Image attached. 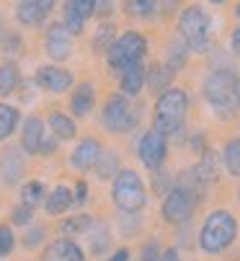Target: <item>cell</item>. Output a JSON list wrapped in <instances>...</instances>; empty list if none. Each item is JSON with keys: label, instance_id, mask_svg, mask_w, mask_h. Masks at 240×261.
<instances>
[{"label": "cell", "instance_id": "cell-1", "mask_svg": "<svg viewBox=\"0 0 240 261\" xmlns=\"http://www.w3.org/2000/svg\"><path fill=\"white\" fill-rule=\"evenodd\" d=\"M189 111V93L183 88H168L157 96L152 109V129L163 137H171L181 132Z\"/></svg>", "mask_w": 240, "mask_h": 261}, {"label": "cell", "instance_id": "cell-2", "mask_svg": "<svg viewBox=\"0 0 240 261\" xmlns=\"http://www.w3.org/2000/svg\"><path fill=\"white\" fill-rule=\"evenodd\" d=\"M237 238V220L227 210H215L207 215L199 230V248L204 253H222Z\"/></svg>", "mask_w": 240, "mask_h": 261}, {"label": "cell", "instance_id": "cell-3", "mask_svg": "<svg viewBox=\"0 0 240 261\" xmlns=\"http://www.w3.org/2000/svg\"><path fill=\"white\" fill-rule=\"evenodd\" d=\"M111 202L119 212L137 215L147 204V189L135 168H122L111 184Z\"/></svg>", "mask_w": 240, "mask_h": 261}, {"label": "cell", "instance_id": "cell-4", "mask_svg": "<svg viewBox=\"0 0 240 261\" xmlns=\"http://www.w3.org/2000/svg\"><path fill=\"white\" fill-rule=\"evenodd\" d=\"M209 31H212V23H209V16L204 8L199 6H189L181 11L178 16V34L189 49L194 52H204L209 47Z\"/></svg>", "mask_w": 240, "mask_h": 261}, {"label": "cell", "instance_id": "cell-5", "mask_svg": "<svg viewBox=\"0 0 240 261\" xmlns=\"http://www.w3.org/2000/svg\"><path fill=\"white\" fill-rule=\"evenodd\" d=\"M147 55V39L140 31H124L122 36H116V42L111 44V49L106 52L109 67L122 72L132 65H140Z\"/></svg>", "mask_w": 240, "mask_h": 261}, {"label": "cell", "instance_id": "cell-6", "mask_svg": "<svg viewBox=\"0 0 240 261\" xmlns=\"http://www.w3.org/2000/svg\"><path fill=\"white\" fill-rule=\"evenodd\" d=\"M235 72L232 70H215L204 81V98L220 117H230L235 106Z\"/></svg>", "mask_w": 240, "mask_h": 261}, {"label": "cell", "instance_id": "cell-7", "mask_svg": "<svg viewBox=\"0 0 240 261\" xmlns=\"http://www.w3.org/2000/svg\"><path fill=\"white\" fill-rule=\"evenodd\" d=\"M137 119H140V117H137V109H135V103H132L127 96L111 93V96L106 98L103 111H101V122H103V127H106L109 132L124 135V132H129V129L137 127Z\"/></svg>", "mask_w": 240, "mask_h": 261}, {"label": "cell", "instance_id": "cell-8", "mask_svg": "<svg viewBox=\"0 0 240 261\" xmlns=\"http://www.w3.org/2000/svg\"><path fill=\"white\" fill-rule=\"evenodd\" d=\"M137 158L147 171L157 173L160 168H163L166 158H168V137H163L155 129H147L137 142Z\"/></svg>", "mask_w": 240, "mask_h": 261}, {"label": "cell", "instance_id": "cell-9", "mask_svg": "<svg viewBox=\"0 0 240 261\" xmlns=\"http://www.w3.org/2000/svg\"><path fill=\"white\" fill-rule=\"evenodd\" d=\"M194 210H196V199L189 192L178 189V186H173V189L163 197V204H160V215H163V220L171 222V225H183V222H189Z\"/></svg>", "mask_w": 240, "mask_h": 261}, {"label": "cell", "instance_id": "cell-10", "mask_svg": "<svg viewBox=\"0 0 240 261\" xmlns=\"http://www.w3.org/2000/svg\"><path fill=\"white\" fill-rule=\"evenodd\" d=\"M44 52L55 62H65L72 57V36L62 26V21H52L44 31Z\"/></svg>", "mask_w": 240, "mask_h": 261}, {"label": "cell", "instance_id": "cell-11", "mask_svg": "<svg viewBox=\"0 0 240 261\" xmlns=\"http://www.w3.org/2000/svg\"><path fill=\"white\" fill-rule=\"evenodd\" d=\"M34 83L42 86L49 93H65V91L72 88L75 75H72L67 67H60V65H42V67H36Z\"/></svg>", "mask_w": 240, "mask_h": 261}, {"label": "cell", "instance_id": "cell-12", "mask_svg": "<svg viewBox=\"0 0 240 261\" xmlns=\"http://www.w3.org/2000/svg\"><path fill=\"white\" fill-rule=\"evenodd\" d=\"M62 11H65L62 26L67 29L70 36H77V34H83L88 18L96 16V3L93 0H70V3L62 6Z\"/></svg>", "mask_w": 240, "mask_h": 261}, {"label": "cell", "instance_id": "cell-13", "mask_svg": "<svg viewBox=\"0 0 240 261\" xmlns=\"http://www.w3.org/2000/svg\"><path fill=\"white\" fill-rule=\"evenodd\" d=\"M101 153H103V147H101L98 137H83V140L75 145V150L70 155V166L75 171H80V173H86V171L96 168Z\"/></svg>", "mask_w": 240, "mask_h": 261}, {"label": "cell", "instance_id": "cell-14", "mask_svg": "<svg viewBox=\"0 0 240 261\" xmlns=\"http://www.w3.org/2000/svg\"><path fill=\"white\" fill-rule=\"evenodd\" d=\"M44 145V119L39 114H31L23 119L21 127V150L26 155H39Z\"/></svg>", "mask_w": 240, "mask_h": 261}, {"label": "cell", "instance_id": "cell-15", "mask_svg": "<svg viewBox=\"0 0 240 261\" xmlns=\"http://www.w3.org/2000/svg\"><path fill=\"white\" fill-rule=\"evenodd\" d=\"M42 261H86V251L72 238H57L42 251Z\"/></svg>", "mask_w": 240, "mask_h": 261}, {"label": "cell", "instance_id": "cell-16", "mask_svg": "<svg viewBox=\"0 0 240 261\" xmlns=\"http://www.w3.org/2000/svg\"><path fill=\"white\" fill-rule=\"evenodd\" d=\"M52 8H55L52 0H23L16 6V18L23 26H42Z\"/></svg>", "mask_w": 240, "mask_h": 261}, {"label": "cell", "instance_id": "cell-17", "mask_svg": "<svg viewBox=\"0 0 240 261\" xmlns=\"http://www.w3.org/2000/svg\"><path fill=\"white\" fill-rule=\"evenodd\" d=\"M23 171H26V166H23L18 147H6L0 153V181L6 186H16L23 178Z\"/></svg>", "mask_w": 240, "mask_h": 261}, {"label": "cell", "instance_id": "cell-18", "mask_svg": "<svg viewBox=\"0 0 240 261\" xmlns=\"http://www.w3.org/2000/svg\"><path fill=\"white\" fill-rule=\"evenodd\" d=\"M96 106V86L91 81H83L70 96V111L75 117H88Z\"/></svg>", "mask_w": 240, "mask_h": 261}, {"label": "cell", "instance_id": "cell-19", "mask_svg": "<svg viewBox=\"0 0 240 261\" xmlns=\"http://www.w3.org/2000/svg\"><path fill=\"white\" fill-rule=\"evenodd\" d=\"M145 83H147V70H145L142 62L119 72V88H122V96H127V98L137 96Z\"/></svg>", "mask_w": 240, "mask_h": 261}, {"label": "cell", "instance_id": "cell-20", "mask_svg": "<svg viewBox=\"0 0 240 261\" xmlns=\"http://www.w3.org/2000/svg\"><path fill=\"white\" fill-rule=\"evenodd\" d=\"M70 207H72V189H70V186H65V184L55 186V189L47 194V199H44V210L52 217L65 215Z\"/></svg>", "mask_w": 240, "mask_h": 261}, {"label": "cell", "instance_id": "cell-21", "mask_svg": "<svg viewBox=\"0 0 240 261\" xmlns=\"http://www.w3.org/2000/svg\"><path fill=\"white\" fill-rule=\"evenodd\" d=\"M47 127L52 129V137H55L57 142H60V140H75V135H77V127H75L72 117L62 114V111H49Z\"/></svg>", "mask_w": 240, "mask_h": 261}, {"label": "cell", "instance_id": "cell-22", "mask_svg": "<svg viewBox=\"0 0 240 261\" xmlns=\"http://www.w3.org/2000/svg\"><path fill=\"white\" fill-rule=\"evenodd\" d=\"M21 83H23V78H21V67H18V62H13V60L0 62V98L11 96Z\"/></svg>", "mask_w": 240, "mask_h": 261}, {"label": "cell", "instance_id": "cell-23", "mask_svg": "<svg viewBox=\"0 0 240 261\" xmlns=\"http://www.w3.org/2000/svg\"><path fill=\"white\" fill-rule=\"evenodd\" d=\"M93 220H96V217H91L88 212H80V215L65 217V220H60V233H62L65 238L86 236V233H88V228L93 225Z\"/></svg>", "mask_w": 240, "mask_h": 261}, {"label": "cell", "instance_id": "cell-24", "mask_svg": "<svg viewBox=\"0 0 240 261\" xmlns=\"http://www.w3.org/2000/svg\"><path fill=\"white\" fill-rule=\"evenodd\" d=\"M88 251L93 253V256H101L106 248H109V243H111V236H109V228L103 225V222H98V220H93V225L88 228Z\"/></svg>", "mask_w": 240, "mask_h": 261}, {"label": "cell", "instance_id": "cell-25", "mask_svg": "<svg viewBox=\"0 0 240 261\" xmlns=\"http://www.w3.org/2000/svg\"><path fill=\"white\" fill-rule=\"evenodd\" d=\"M44 199H47V186H44L42 181L34 178V181H26V184L21 186V204L36 210L39 204H44Z\"/></svg>", "mask_w": 240, "mask_h": 261}, {"label": "cell", "instance_id": "cell-26", "mask_svg": "<svg viewBox=\"0 0 240 261\" xmlns=\"http://www.w3.org/2000/svg\"><path fill=\"white\" fill-rule=\"evenodd\" d=\"M18 117H21L18 106H11V103H3V101H0V142H6V140L16 132Z\"/></svg>", "mask_w": 240, "mask_h": 261}, {"label": "cell", "instance_id": "cell-27", "mask_svg": "<svg viewBox=\"0 0 240 261\" xmlns=\"http://www.w3.org/2000/svg\"><path fill=\"white\" fill-rule=\"evenodd\" d=\"M171 78H173V70H171L168 65H160V62H155V65L147 70V83H150V88H152L155 93H163V91H168L166 86L171 83Z\"/></svg>", "mask_w": 240, "mask_h": 261}, {"label": "cell", "instance_id": "cell-28", "mask_svg": "<svg viewBox=\"0 0 240 261\" xmlns=\"http://www.w3.org/2000/svg\"><path fill=\"white\" fill-rule=\"evenodd\" d=\"M222 163L227 168L230 176L240 178V137H232L225 142V150H222Z\"/></svg>", "mask_w": 240, "mask_h": 261}, {"label": "cell", "instance_id": "cell-29", "mask_svg": "<svg viewBox=\"0 0 240 261\" xmlns=\"http://www.w3.org/2000/svg\"><path fill=\"white\" fill-rule=\"evenodd\" d=\"M116 42V26L114 23H101L96 36H93V52L101 55V52H109L111 44Z\"/></svg>", "mask_w": 240, "mask_h": 261}, {"label": "cell", "instance_id": "cell-30", "mask_svg": "<svg viewBox=\"0 0 240 261\" xmlns=\"http://www.w3.org/2000/svg\"><path fill=\"white\" fill-rule=\"evenodd\" d=\"M122 171L119 168V155L116 153H101V158H98V163H96V173H98V178H103V181H114V176Z\"/></svg>", "mask_w": 240, "mask_h": 261}, {"label": "cell", "instance_id": "cell-31", "mask_svg": "<svg viewBox=\"0 0 240 261\" xmlns=\"http://www.w3.org/2000/svg\"><path fill=\"white\" fill-rule=\"evenodd\" d=\"M21 241H23L26 248H39V246L47 241V228H44V225H31Z\"/></svg>", "mask_w": 240, "mask_h": 261}, {"label": "cell", "instance_id": "cell-32", "mask_svg": "<svg viewBox=\"0 0 240 261\" xmlns=\"http://www.w3.org/2000/svg\"><path fill=\"white\" fill-rule=\"evenodd\" d=\"M8 220L13 222V225H18V228H26V225H31V220H34V210L18 202V204L11 210V217H8Z\"/></svg>", "mask_w": 240, "mask_h": 261}, {"label": "cell", "instance_id": "cell-33", "mask_svg": "<svg viewBox=\"0 0 240 261\" xmlns=\"http://www.w3.org/2000/svg\"><path fill=\"white\" fill-rule=\"evenodd\" d=\"M16 248V236H13V230H11V225H0V258L3 256H8L11 251Z\"/></svg>", "mask_w": 240, "mask_h": 261}, {"label": "cell", "instance_id": "cell-34", "mask_svg": "<svg viewBox=\"0 0 240 261\" xmlns=\"http://www.w3.org/2000/svg\"><path fill=\"white\" fill-rule=\"evenodd\" d=\"M124 8L132 16H152L155 13V3H150V0H129Z\"/></svg>", "mask_w": 240, "mask_h": 261}, {"label": "cell", "instance_id": "cell-35", "mask_svg": "<svg viewBox=\"0 0 240 261\" xmlns=\"http://www.w3.org/2000/svg\"><path fill=\"white\" fill-rule=\"evenodd\" d=\"M160 253H163V251L157 248V243L150 241V243H145L140 248V261H160Z\"/></svg>", "mask_w": 240, "mask_h": 261}, {"label": "cell", "instance_id": "cell-36", "mask_svg": "<svg viewBox=\"0 0 240 261\" xmlns=\"http://www.w3.org/2000/svg\"><path fill=\"white\" fill-rule=\"evenodd\" d=\"M88 202V184L80 178L77 184H75V192H72V204H77V207H83Z\"/></svg>", "mask_w": 240, "mask_h": 261}, {"label": "cell", "instance_id": "cell-37", "mask_svg": "<svg viewBox=\"0 0 240 261\" xmlns=\"http://www.w3.org/2000/svg\"><path fill=\"white\" fill-rule=\"evenodd\" d=\"M230 47H232V52L240 57V26H235V29H232V36H230Z\"/></svg>", "mask_w": 240, "mask_h": 261}, {"label": "cell", "instance_id": "cell-38", "mask_svg": "<svg viewBox=\"0 0 240 261\" xmlns=\"http://www.w3.org/2000/svg\"><path fill=\"white\" fill-rule=\"evenodd\" d=\"M109 261H129V248H116Z\"/></svg>", "mask_w": 240, "mask_h": 261}, {"label": "cell", "instance_id": "cell-39", "mask_svg": "<svg viewBox=\"0 0 240 261\" xmlns=\"http://www.w3.org/2000/svg\"><path fill=\"white\" fill-rule=\"evenodd\" d=\"M160 261H181V256H178L176 248H166L163 253H160Z\"/></svg>", "mask_w": 240, "mask_h": 261}, {"label": "cell", "instance_id": "cell-40", "mask_svg": "<svg viewBox=\"0 0 240 261\" xmlns=\"http://www.w3.org/2000/svg\"><path fill=\"white\" fill-rule=\"evenodd\" d=\"M235 103H237V109H240V78H237V83H235Z\"/></svg>", "mask_w": 240, "mask_h": 261}, {"label": "cell", "instance_id": "cell-41", "mask_svg": "<svg viewBox=\"0 0 240 261\" xmlns=\"http://www.w3.org/2000/svg\"><path fill=\"white\" fill-rule=\"evenodd\" d=\"M235 16H237V18H240V3H237V6H235Z\"/></svg>", "mask_w": 240, "mask_h": 261}, {"label": "cell", "instance_id": "cell-42", "mask_svg": "<svg viewBox=\"0 0 240 261\" xmlns=\"http://www.w3.org/2000/svg\"><path fill=\"white\" fill-rule=\"evenodd\" d=\"M237 199H240V192H237Z\"/></svg>", "mask_w": 240, "mask_h": 261}]
</instances>
